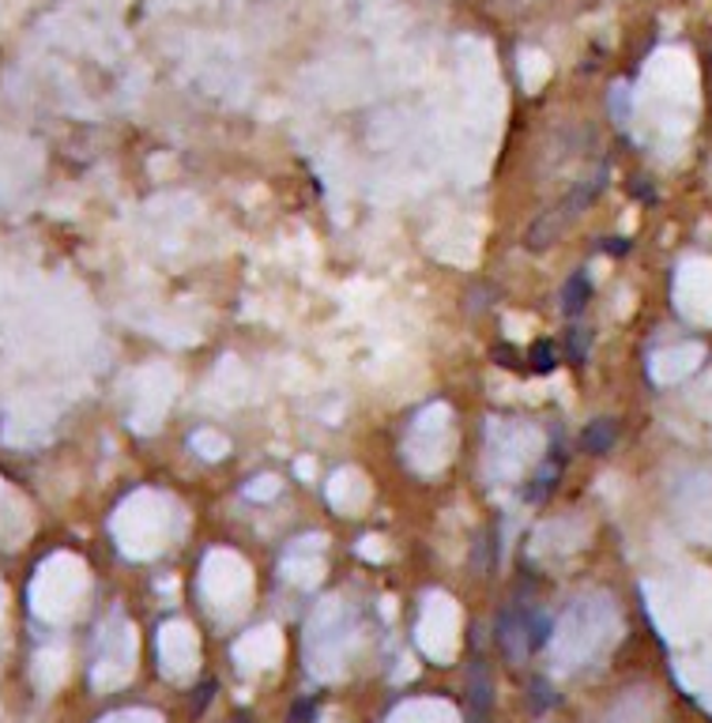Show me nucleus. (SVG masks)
Masks as SVG:
<instances>
[{
	"label": "nucleus",
	"instance_id": "nucleus-1",
	"mask_svg": "<svg viewBox=\"0 0 712 723\" xmlns=\"http://www.w3.org/2000/svg\"><path fill=\"white\" fill-rule=\"evenodd\" d=\"M468 697H471V712H475V716H490V709H494V686H490V671L482 668V663H475V668H471Z\"/></svg>",
	"mask_w": 712,
	"mask_h": 723
},
{
	"label": "nucleus",
	"instance_id": "nucleus-2",
	"mask_svg": "<svg viewBox=\"0 0 712 723\" xmlns=\"http://www.w3.org/2000/svg\"><path fill=\"white\" fill-rule=\"evenodd\" d=\"M614 437H619V426H614L611 418H596V422L581 434V449L584 452H607L614 445Z\"/></svg>",
	"mask_w": 712,
	"mask_h": 723
},
{
	"label": "nucleus",
	"instance_id": "nucleus-3",
	"mask_svg": "<svg viewBox=\"0 0 712 723\" xmlns=\"http://www.w3.org/2000/svg\"><path fill=\"white\" fill-rule=\"evenodd\" d=\"M588 298H592V283H588V275H584V272H577L573 279L566 283V294H562V309H566V317H581L584 306H588Z\"/></svg>",
	"mask_w": 712,
	"mask_h": 723
},
{
	"label": "nucleus",
	"instance_id": "nucleus-4",
	"mask_svg": "<svg viewBox=\"0 0 712 723\" xmlns=\"http://www.w3.org/2000/svg\"><path fill=\"white\" fill-rule=\"evenodd\" d=\"M193 449H201L204 460H223L226 449H231V441H226L223 434H212V430H201L193 437Z\"/></svg>",
	"mask_w": 712,
	"mask_h": 723
},
{
	"label": "nucleus",
	"instance_id": "nucleus-5",
	"mask_svg": "<svg viewBox=\"0 0 712 723\" xmlns=\"http://www.w3.org/2000/svg\"><path fill=\"white\" fill-rule=\"evenodd\" d=\"M275 493H279V479H275V475H264V479H256L253 487H245V498H253V501L275 498Z\"/></svg>",
	"mask_w": 712,
	"mask_h": 723
},
{
	"label": "nucleus",
	"instance_id": "nucleus-6",
	"mask_svg": "<svg viewBox=\"0 0 712 723\" xmlns=\"http://www.w3.org/2000/svg\"><path fill=\"white\" fill-rule=\"evenodd\" d=\"M555 366V350L550 347H536V369H550Z\"/></svg>",
	"mask_w": 712,
	"mask_h": 723
},
{
	"label": "nucleus",
	"instance_id": "nucleus-7",
	"mask_svg": "<svg viewBox=\"0 0 712 723\" xmlns=\"http://www.w3.org/2000/svg\"><path fill=\"white\" fill-rule=\"evenodd\" d=\"M234 723H250V720H234Z\"/></svg>",
	"mask_w": 712,
	"mask_h": 723
}]
</instances>
